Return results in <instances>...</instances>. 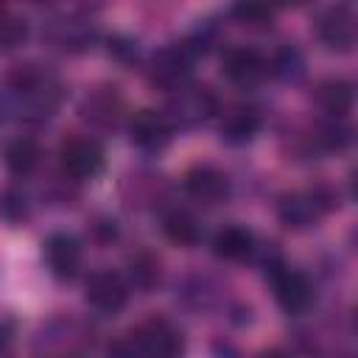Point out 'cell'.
I'll use <instances>...</instances> for the list:
<instances>
[{"label": "cell", "mask_w": 358, "mask_h": 358, "mask_svg": "<svg viewBox=\"0 0 358 358\" xmlns=\"http://www.w3.org/2000/svg\"><path fill=\"white\" fill-rule=\"evenodd\" d=\"M64 101V84L59 73L45 64H20L3 78V106L14 117L39 123L56 115Z\"/></svg>", "instance_id": "obj_1"}, {"label": "cell", "mask_w": 358, "mask_h": 358, "mask_svg": "<svg viewBox=\"0 0 358 358\" xmlns=\"http://www.w3.org/2000/svg\"><path fill=\"white\" fill-rule=\"evenodd\" d=\"M218 112V98L207 84L187 81L185 87L168 92L165 117L173 129H199Z\"/></svg>", "instance_id": "obj_2"}, {"label": "cell", "mask_w": 358, "mask_h": 358, "mask_svg": "<svg viewBox=\"0 0 358 358\" xmlns=\"http://www.w3.org/2000/svg\"><path fill=\"white\" fill-rule=\"evenodd\" d=\"M115 352H137V355H162V358H171V355H179L185 350V338L182 333L168 322V319H145L140 322L137 327L129 330V336L112 347Z\"/></svg>", "instance_id": "obj_3"}, {"label": "cell", "mask_w": 358, "mask_h": 358, "mask_svg": "<svg viewBox=\"0 0 358 358\" xmlns=\"http://www.w3.org/2000/svg\"><path fill=\"white\" fill-rule=\"evenodd\" d=\"M336 204H338V196L330 187L316 185V187L285 193L277 204V215L288 229H308V227H316V221L327 215Z\"/></svg>", "instance_id": "obj_4"}, {"label": "cell", "mask_w": 358, "mask_h": 358, "mask_svg": "<svg viewBox=\"0 0 358 358\" xmlns=\"http://www.w3.org/2000/svg\"><path fill=\"white\" fill-rule=\"evenodd\" d=\"M266 274H268L274 299H277V305H280L285 313L299 316V313H305V310L313 305L316 291H313V282L308 280L305 271L291 268V266H285L280 257H274V260L266 263Z\"/></svg>", "instance_id": "obj_5"}, {"label": "cell", "mask_w": 358, "mask_h": 358, "mask_svg": "<svg viewBox=\"0 0 358 358\" xmlns=\"http://www.w3.org/2000/svg\"><path fill=\"white\" fill-rule=\"evenodd\" d=\"M193 64H196V53L190 50V45L187 42H171L151 56L148 78L154 87L173 92L179 87H185L187 81H193Z\"/></svg>", "instance_id": "obj_6"}, {"label": "cell", "mask_w": 358, "mask_h": 358, "mask_svg": "<svg viewBox=\"0 0 358 358\" xmlns=\"http://www.w3.org/2000/svg\"><path fill=\"white\" fill-rule=\"evenodd\" d=\"M59 165H62V173L67 179L92 182L95 176H101L106 157H103V148L95 137H70L59 148Z\"/></svg>", "instance_id": "obj_7"}, {"label": "cell", "mask_w": 358, "mask_h": 358, "mask_svg": "<svg viewBox=\"0 0 358 358\" xmlns=\"http://www.w3.org/2000/svg\"><path fill=\"white\" fill-rule=\"evenodd\" d=\"M42 36L62 53H84L98 42V28L84 14H59L45 22Z\"/></svg>", "instance_id": "obj_8"}, {"label": "cell", "mask_w": 358, "mask_h": 358, "mask_svg": "<svg viewBox=\"0 0 358 358\" xmlns=\"http://www.w3.org/2000/svg\"><path fill=\"white\" fill-rule=\"evenodd\" d=\"M182 187H185V193H187L196 204H201V207H218V204H224V201L232 196V182H229V176H227L221 168L207 165V162L193 165V168L185 173Z\"/></svg>", "instance_id": "obj_9"}, {"label": "cell", "mask_w": 358, "mask_h": 358, "mask_svg": "<svg viewBox=\"0 0 358 358\" xmlns=\"http://www.w3.org/2000/svg\"><path fill=\"white\" fill-rule=\"evenodd\" d=\"M316 36L327 50L350 53L355 45V14L347 3H333L316 17Z\"/></svg>", "instance_id": "obj_10"}, {"label": "cell", "mask_w": 358, "mask_h": 358, "mask_svg": "<svg viewBox=\"0 0 358 358\" xmlns=\"http://www.w3.org/2000/svg\"><path fill=\"white\" fill-rule=\"evenodd\" d=\"M173 126L165 117V112L157 109H140L129 120V140L143 154H162L173 140Z\"/></svg>", "instance_id": "obj_11"}, {"label": "cell", "mask_w": 358, "mask_h": 358, "mask_svg": "<svg viewBox=\"0 0 358 358\" xmlns=\"http://www.w3.org/2000/svg\"><path fill=\"white\" fill-rule=\"evenodd\" d=\"M221 73L227 76L229 84L241 87V90H255L266 76V56L249 45H232L224 50L221 56Z\"/></svg>", "instance_id": "obj_12"}, {"label": "cell", "mask_w": 358, "mask_h": 358, "mask_svg": "<svg viewBox=\"0 0 358 358\" xmlns=\"http://www.w3.org/2000/svg\"><path fill=\"white\" fill-rule=\"evenodd\" d=\"M87 302L101 313H117L129 302V282L112 268H95L84 282Z\"/></svg>", "instance_id": "obj_13"}, {"label": "cell", "mask_w": 358, "mask_h": 358, "mask_svg": "<svg viewBox=\"0 0 358 358\" xmlns=\"http://www.w3.org/2000/svg\"><path fill=\"white\" fill-rule=\"evenodd\" d=\"M42 257L56 280H76L81 268V243L70 232H50L42 241Z\"/></svg>", "instance_id": "obj_14"}, {"label": "cell", "mask_w": 358, "mask_h": 358, "mask_svg": "<svg viewBox=\"0 0 358 358\" xmlns=\"http://www.w3.org/2000/svg\"><path fill=\"white\" fill-rule=\"evenodd\" d=\"M81 117L98 129H115L123 117V98L115 87H98L81 101Z\"/></svg>", "instance_id": "obj_15"}, {"label": "cell", "mask_w": 358, "mask_h": 358, "mask_svg": "<svg viewBox=\"0 0 358 358\" xmlns=\"http://www.w3.org/2000/svg\"><path fill=\"white\" fill-rule=\"evenodd\" d=\"M213 252L218 260H227V263L249 260L255 252V235L241 224H227L213 235Z\"/></svg>", "instance_id": "obj_16"}, {"label": "cell", "mask_w": 358, "mask_h": 358, "mask_svg": "<svg viewBox=\"0 0 358 358\" xmlns=\"http://www.w3.org/2000/svg\"><path fill=\"white\" fill-rule=\"evenodd\" d=\"M260 126H263V117L255 106H246V103L232 106L221 120V140H227L229 145H246L255 140Z\"/></svg>", "instance_id": "obj_17"}, {"label": "cell", "mask_w": 358, "mask_h": 358, "mask_svg": "<svg viewBox=\"0 0 358 358\" xmlns=\"http://www.w3.org/2000/svg\"><path fill=\"white\" fill-rule=\"evenodd\" d=\"M39 145L34 137H14L3 145V165L11 176H28L39 165Z\"/></svg>", "instance_id": "obj_18"}, {"label": "cell", "mask_w": 358, "mask_h": 358, "mask_svg": "<svg viewBox=\"0 0 358 358\" xmlns=\"http://www.w3.org/2000/svg\"><path fill=\"white\" fill-rule=\"evenodd\" d=\"M162 235H165L171 243L182 246V249H193V246L201 241V227H199V221L193 218V213L173 207V210H168V213L162 215Z\"/></svg>", "instance_id": "obj_19"}, {"label": "cell", "mask_w": 358, "mask_h": 358, "mask_svg": "<svg viewBox=\"0 0 358 358\" xmlns=\"http://www.w3.org/2000/svg\"><path fill=\"white\" fill-rule=\"evenodd\" d=\"M316 101H319L322 112H327V117H344L352 109L355 92H352V84L347 78H327L319 84Z\"/></svg>", "instance_id": "obj_20"}, {"label": "cell", "mask_w": 358, "mask_h": 358, "mask_svg": "<svg viewBox=\"0 0 358 358\" xmlns=\"http://www.w3.org/2000/svg\"><path fill=\"white\" fill-rule=\"evenodd\" d=\"M229 17L249 31H268L274 25V0H232Z\"/></svg>", "instance_id": "obj_21"}, {"label": "cell", "mask_w": 358, "mask_h": 358, "mask_svg": "<svg viewBox=\"0 0 358 358\" xmlns=\"http://www.w3.org/2000/svg\"><path fill=\"white\" fill-rule=\"evenodd\" d=\"M266 67H268V76H274L277 81L296 84V81H302V76H305V56H302V50L294 48V45H280V48L266 59Z\"/></svg>", "instance_id": "obj_22"}, {"label": "cell", "mask_w": 358, "mask_h": 358, "mask_svg": "<svg viewBox=\"0 0 358 358\" xmlns=\"http://www.w3.org/2000/svg\"><path fill=\"white\" fill-rule=\"evenodd\" d=\"M129 285L140 288V291H151L154 285H159L162 268H159V257L151 255L148 249H137L134 255H129Z\"/></svg>", "instance_id": "obj_23"}, {"label": "cell", "mask_w": 358, "mask_h": 358, "mask_svg": "<svg viewBox=\"0 0 358 358\" xmlns=\"http://www.w3.org/2000/svg\"><path fill=\"white\" fill-rule=\"evenodd\" d=\"M352 140V129L344 123V117H327L316 126V134H313V143L322 148V151H341L347 148Z\"/></svg>", "instance_id": "obj_24"}, {"label": "cell", "mask_w": 358, "mask_h": 358, "mask_svg": "<svg viewBox=\"0 0 358 358\" xmlns=\"http://www.w3.org/2000/svg\"><path fill=\"white\" fill-rule=\"evenodd\" d=\"M28 215H31V204L22 190L17 187L0 190V218H6L8 224H22L28 221Z\"/></svg>", "instance_id": "obj_25"}, {"label": "cell", "mask_w": 358, "mask_h": 358, "mask_svg": "<svg viewBox=\"0 0 358 358\" xmlns=\"http://www.w3.org/2000/svg\"><path fill=\"white\" fill-rule=\"evenodd\" d=\"M28 39V22L0 11V50H14Z\"/></svg>", "instance_id": "obj_26"}, {"label": "cell", "mask_w": 358, "mask_h": 358, "mask_svg": "<svg viewBox=\"0 0 358 358\" xmlns=\"http://www.w3.org/2000/svg\"><path fill=\"white\" fill-rule=\"evenodd\" d=\"M109 53L117 56L120 62H134L137 53H140V48H137V42L129 39V36H112V39H109Z\"/></svg>", "instance_id": "obj_27"}, {"label": "cell", "mask_w": 358, "mask_h": 358, "mask_svg": "<svg viewBox=\"0 0 358 358\" xmlns=\"http://www.w3.org/2000/svg\"><path fill=\"white\" fill-rule=\"evenodd\" d=\"M11 336H14V324H11L8 319H6V322H0V350H6V347H8Z\"/></svg>", "instance_id": "obj_28"}, {"label": "cell", "mask_w": 358, "mask_h": 358, "mask_svg": "<svg viewBox=\"0 0 358 358\" xmlns=\"http://www.w3.org/2000/svg\"><path fill=\"white\" fill-rule=\"evenodd\" d=\"M305 3H310V0H274V6H291V8H299Z\"/></svg>", "instance_id": "obj_29"}, {"label": "cell", "mask_w": 358, "mask_h": 358, "mask_svg": "<svg viewBox=\"0 0 358 358\" xmlns=\"http://www.w3.org/2000/svg\"><path fill=\"white\" fill-rule=\"evenodd\" d=\"M28 3H45V0H28Z\"/></svg>", "instance_id": "obj_30"}, {"label": "cell", "mask_w": 358, "mask_h": 358, "mask_svg": "<svg viewBox=\"0 0 358 358\" xmlns=\"http://www.w3.org/2000/svg\"><path fill=\"white\" fill-rule=\"evenodd\" d=\"M0 8H3V0H0Z\"/></svg>", "instance_id": "obj_31"}]
</instances>
